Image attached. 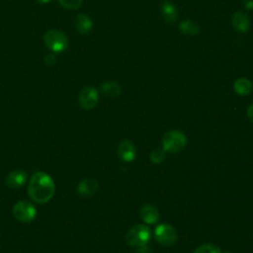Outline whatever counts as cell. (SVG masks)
I'll return each instance as SVG.
<instances>
[{
	"label": "cell",
	"mask_w": 253,
	"mask_h": 253,
	"mask_svg": "<svg viewBox=\"0 0 253 253\" xmlns=\"http://www.w3.org/2000/svg\"><path fill=\"white\" fill-rule=\"evenodd\" d=\"M55 184L52 178L44 172H36L30 179L28 193L30 198L39 204L47 203L53 197Z\"/></svg>",
	"instance_id": "obj_1"
},
{
	"label": "cell",
	"mask_w": 253,
	"mask_h": 253,
	"mask_svg": "<svg viewBox=\"0 0 253 253\" xmlns=\"http://www.w3.org/2000/svg\"><path fill=\"white\" fill-rule=\"evenodd\" d=\"M162 148L164 151L176 153L181 151L187 144V136L181 130L172 129L162 136Z\"/></svg>",
	"instance_id": "obj_2"
},
{
	"label": "cell",
	"mask_w": 253,
	"mask_h": 253,
	"mask_svg": "<svg viewBox=\"0 0 253 253\" xmlns=\"http://www.w3.org/2000/svg\"><path fill=\"white\" fill-rule=\"evenodd\" d=\"M43 42L48 49L56 53L66 50L69 45V41L66 35L58 30L47 31L43 36Z\"/></svg>",
	"instance_id": "obj_3"
},
{
	"label": "cell",
	"mask_w": 253,
	"mask_h": 253,
	"mask_svg": "<svg viewBox=\"0 0 253 253\" xmlns=\"http://www.w3.org/2000/svg\"><path fill=\"white\" fill-rule=\"evenodd\" d=\"M151 233L148 226L144 224H136L128 229L126 240L130 246H144L150 240Z\"/></svg>",
	"instance_id": "obj_4"
},
{
	"label": "cell",
	"mask_w": 253,
	"mask_h": 253,
	"mask_svg": "<svg viewBox=\"0 0 253 253\" xmlns=\"http://www.w3.org/2000/svg\"><path fill=\"white\" fill-rule=\"evenodd\" d=\"M13 215L21 222H31L37 215V210L28 201H19L13 207Z\"/></svg>",
	"instance_id": "obj_5"
},
{
	"label": "cell",
	"mask_w": 253,
	"mask_h": 253,
	"mask_svg": "<svg viewBox=\"0 0 253 253\" xmlns=\"http://www.w3.org/2000/svg\"><path fill=\"white\" fill-rule=\"evenodd\" d=\"M154 236L156 241L163 246H171L177 241V232L176 229L168 224L161 223L155 227Z\"/></svg>",
	"instance_id": "obj_6"
},
{
	"label": "cell",
	"mask_w": 253,
	"mask_h": 253,
	"mask_svg": "<svg viewBox=\"0 0 253 253\" xmlns=\"http://www.w3.org/2000/svg\"><path fill=\"white\" fill-rule=\"evenodd\" d=\"M78 102L82 109L91 110L95 108L99 102V93L92 86L85 87L79 93Z\"/></svg>",
	"instance_id": "obj_7"
},
{
	"label": "cell",
	"mask_w": 253,
	"mask_h": 253,
	"mask_svg": "<svg viewBox=\"0 0 253 253\" xmlns=\"http://www.w3.org/2000/svg\"><path fill=\"white\" fill-rule=\"evenodd\" d=\"M118 154H119V157L125 162L133 161L136 154V149L134 144L128 139H124L119 144Z\"/></svg>",
	"instance_id": "obj_8"
},
{
	"label": "cell",
	"mask_w": 253,
	"mask_h": 253,
	"mask_svg": "<svg viewBox=\"0 0 253 253\" xmlns=\"http://www.w3.org/2000/svg\"><path fill=\"white\" fill-rule=\"evenodd\" d=\"M27 178L28 174L25 171L21 169L13 170L6 177V184L11 189H19L26 183Z\"/></svg>",
	"instance_id": "obj_9"
},
{
	"label": "cell",
	"mask_w": 253,
	"mask_h": 253,
	"mask_svg": "<svg viewBox=\"0 0 253 253\" xmlns=\"http://www.w3.org/2000/svg\"><path fill=\"white\" fill-rule=\"evenodd\" d=\"M99 188L98 181L94 178H85L77 186V193L82 197L93 196Z\"/></svg>",
	"instance_id": "obj_10"
},
{
	"label": "cell",
	"mask_w": 253,
	"mask_h": 253,
	"mask_svg": "<svg viewBox=\"0 0 253 253\" xmlns=\"http://www.w3.org/2000/svg\"><path fill=\"white\" fill-rule=\"evenodd\" d=\"M231 23L234 29L240 33H246L250 28V20L249 17L241 11L235 12L232 15Z\"/></svg>",
	"instance_id": "obj_11"
},
{
	"label": "cell",
	"mask_w": 253,
	"mask_h": 253,
	"mask_svg": "<svg viewBox=\"0 0 253 253\" xmlns=\"http://www.w3.org/2000/svg\"><path fill=\"white\" fill-rule=\"evenodd\" d=\"M139 215L141 219L147 224L156 223L159 219V211L152 205H144L140 208Z\"/></svg>",
	"instance_id": "obj_12"
},
{
	"label": "cell",
	"mask_w": 253,
	"mask_h": 253,
	"mask_svg": "<svg viewBox=\"0 0 253 253\" xmlns=\"http://www.w3.org/2000/svg\"><path fill=\"white\" fill-rule=\"evenodd\" d=\"M161 14L164 20L169 24L174 23L178 18V11L176 9V6L169 0H165L162 2Z\"/></svg>",
	"instance_id": "obj_13"
},
{
	"label": "cell",
	"mask_w": 253,
	"mask_h": 253,
	"mask_svg": "<svg viewBox=\"0 0 253 253\" xmlns=\"http://www.w3.org/2000/svg\"><path fill=\"white\" fill-rule=\"evenodd\" d=\"M75 27L79 34L87 35L93 28V23L90 17L86 14H78L75 18Z\"/></svg>",
	"instance_id": "obj_14"
},
{
	"label": "cell",
	"mask_w": 253,
	"mask_h": 253,
	"mask_svg": "<svg viewBox=\"0 0 253 253\" xmlns=\"http://www.w3.org/2000/svg\"><path fill=\"white\" fill-rule=\"evenodd\" d=\"M233 89L238 95L246 96L252 91V83L247 78L241 77L235 80L233 83Z\"/></svg>",
	"instance_id": "obj_15"
},
{
	"label": "cell",
	"mask_w": 253,
	"mask_h": 253,
	"mask_svg": "<svg viewBox=\"0 0 253 253\" xmlns=\"http://www.w3.org/2000/svg\"><path fill=\"white\" fill-rule=\"evenodd\" d=\"M179 30L182 34L188 35V36H197L200 33V27L197 23L186 20L179 24Z\"/></svg>",
	"instance_id": "obj_16"
},
{
	"label": "cell",
	"mask_w": 253,
	"mask_h": 253,
	"mask_svg": "<svg viewBox=\"0 0 253 253\" xmlns=\"http://www.w3.org/2000/svg\"><path fill=\"white\" fill-rule=\"evenodd\" d=\"M101 90L106 96H109V97H118L122 91L121 86L114 81L103 83L101 85Z\"/></svg>",
	"instance_id": "obj_17"
},
{
	"label": "cell",
	"mask_w": 253,
	"mask_h": 253,
	"mask_svg": "<svg viewBox=\"0 0 253 253\" xmlns=\"http://www.w3.org/2000/svg\"><path fill=\"white\" fill-rule=\"evenodd\" d=\"M193 253H221L220 248L212 243H205L196 248Z\"/></svg>",
	"instance_id": "obj_18"
},
{
	"label": "cell",
	"mask_w": 253,
	"mask_h": 253,
	"mask_svg": "<svg viewBox=\"0 0 253 253\" xmlns=\"http://www.w3.org/2000/svg\"><path fill=\"white\" fill-rule=\"evenodd\" d=\"M164 158H165V151L163 148H156L150 154V160L155 164L161 163L164 160Z\"/></svg>",
	"instance_id": "obj_19"
},
{
	"label": "cell",
	"mask_w": 253,
	"mask_h": 253,
	"mask_svg": "<svg viewBox=\"0 0 253 253\" xmlns=\"http://www.w3.org/2000/svg\"><path fill=\"white\" fill-rule=\"evenodd\" d=\"M57 1L62 7L68 10H76L82 4V0H57Z\"/></svg>",
	"instance_id": "obj_20"
},
{
	"label": "cell",
	"mask_w": 253,
	"mask_h": 253,
	"mask_svg": "<svg viewBox=\"0 0 253 253\" xmlns=\"http://www.w3.org/2000/svg\"><path fill=\"white\" fill-rule=\"evenodd\" d=\"M56 58L53 54H47L45 57H44V61L46 64H53L55 62Z\"/></svg>",
	"instance_id": "obj_21"
},
{
	"label": "cell",
	"mask_w": 253,
	"mask_h": 253,
	"mask_svg": "<svg viewBox=\"0 0 253 253\" xmlns=\"http://www.w3.org/2000/svg\"><path fill=\"white\" fill-rule=\"evenodd\" d=\"M246 115H247L248 119L253 122V104H251V105L247 108V110H246Z\"/></svg>",
	"instance_id": "obj_22"
},
{
	"label": "cell",
	"mask_w": 253,
	"mask_h": 253,
	"mask_svg": "<svg viewBox=\"0 0 253 253\" xmlns=\"http://www.w3.org/2000/svg\"><path fill=\"white\" fill-rule=\"evenodd\" d=\"M243 5L247 10H253V0H244Z\"/></svg>",
	"instance_id": "obj_23"
},
{
	"label": "cell",
	"mask_w": 253,
	"mask_h": 253,
	"mask_svg": "<svg viewBox=\"0 0 253 253\" xmlns=\"http://www.w3.org/2000/svg\"><path fill=\"white\" fill-rule=\"evenodd\" d=\"M51 0H37V2L39 3H42V4H46V3H49Z\"/></svg>",
	"instance_id": "obj_24"
}]
</instances>
